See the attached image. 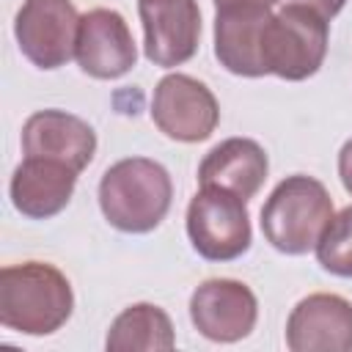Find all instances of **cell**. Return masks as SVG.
<instances>
[{
    "mask_svg": "<svg viewBox=\"0 0 352 352\" xmlns=\"http://www.w3.org/2000/svg\"><path fill=\"white\" fill-rule=\"evenodd\" d=\"M327 19L305 6H283L270 16L264 30L267 74L280 80H308L327 55Z\"/></svg>",
    "mask_w": 352,
    "mask_h": 352,
    "instance_id": "4",
    "label": "cell"
},
{
    "mask_svg": "<svg viewBox=\"0 0 352 352\" xmlns=\"http://www.w3.org/2000/svg\"><path fill=\"white\" fill-rule=\"evenodd\" d=\"M143 25V52L154 66L187 63L201 38L198 0H138Z\"/></svg>",
    "mask_w": 352,
    "mask_h": 352,
    "instance_id": "9",
    "label": "cell"
},
{
    "mask_svg": "<svg viewBox=\"0 0 352 352\" xmlns=\"http://www.w3.org/2000/svg\"><path fill=\"white\" fill-rule=\"evenodd\" d=\"M272 11L258 3L220 6L214 14V55L239 77H264V30Z\"/></svg>",
    "mask_w": 352,
    "mask_h": 352,
    "instance_id": "12",
    "label": "cell"
},
{
    "mask_svg": "<svg viewBox=\"0 0 352 352\" xmlns=\"http://www.w3.org/2000/svg\"><path fill=\"white\" fill-rule=\"evenodd\" d=\"M74 308L69 278L44 261H25L0 270V322L25 336L60 330Z\"/></svg>",
    "mask_w": 352,
    "mask_h": 352,
    "instance_id": "1",
    "label": "cell"
},
{
    "mask_svg": "<svg viewBox=\"0 0 352 352\" xmlns=\"http://www.w3.org/2000/svg\"><path fill=\"white\" fill-rule=\"evenodd\" d=\"M173 201L170 173L148 157H126L110 165L99 182V209L124 234L154 231Z\"/></svg>",
    "mask_w": 352,
    "mask_h": 352,
    "instance_id": "2",
    "label": "cell"
},
{
    "mask_svg": "<svg viewBox=\"0 0 352 352\" xmlns=\"http://www.w3.org/2000/svg\"><path fill=\"white\" fill-rule=\"evenodd\" d=\"M77 176L69 165L44 160V157H25L8 184L11 204L19 214L30 220H47L66 209L74 195Z\"/></svg>",
    "mask_w": 352,
    "mask_h": 352,
    "instance_id": "14",
    "label": "cell"
},
{
    "mask_svg": "<svg viewBox=\"0 0 352 352\" xmlns=\"http://www.w3.org/2000/svg\"><path fill=\"white\" fill-rule=\"evenodd\" d=\"M239 3H258V6H275L278 0H214V6H239Z\"/></svg>",
    "mask_w": 352,
    "mask_h": 352,
    "instance_id": "20",
    "label": "cell"
},
{
    "mask_svg": "<svg viewBox=\"0 0 352 352\" xmlns=\"http://www.w3.org/2000/svg\"><path fill=\"white\" fill-rule=\"evenodd\" d=\"M286 346L292 352H349L352 302L327 292L302 297L289 314Z\"/></svg>",
    "mask_w": 352,
    "mask_h": 352,
    "instance_id": "11",
    "label": "cell"
},
{
    "mask_svg": "<svg viewBox=\"0 0 352 352\" xmlns=\"http://www.w3.org/2000/svg\"><path fill=\"white\" fill-rule=\"evenodd\" d=\"M248 201L239 195L201 184L187 206V236L198 256L206 261H234L250 248Z\"/></svg>",
    "mask_w": 352,
    "mask_h": 352,
    "instance_id": "5",
    "label": "cell"
},
{
    "mask_svg": "<svg viewBox=\"0 0 352 352\" xmlns=\"http://www.w3.org/2000/svg\"><path fill=\"white\" fill-rule=\"evenodd\" d=\"M338 176H341V184L344 190L352 195V138L341 146L338 151Z\"/></svg>",
    "mask_w": 352,
    "mask_h": 352,
    "instance_id": "19",
    "label": "cell"
},
{
    "mask_svg": "<svg viewBox=\"0 0 352 352\" xmlns=\"http://www.w3.org/2000/svg\"><path fill=\"white\" fill-rule=\"evenodd\" d=\"M270 170L267 151L250 138H228L217 143L198 165V182L223 187L242 201H250Z\"/></svg>",
    "mask_w": 352,
    "mask_h": 352,
    "instance_id": "15",
    "label": "cell"
},
{
    "mask_svg": "<svg viewBox=\"0 0 352 352\" xmlns=\"http://www.w3.org/2000/svg\"><path fill=\"white\" fill-rule=\"evenodd\" d=\"M25 157H44L82 173L96 154V132L66 110H38L22 126Z\"/></svg>",
    "mask_w": 352,
    "mask_h": 352,
    "instance_id": "13",
    "label": "cell"
},
{
    "mask_svg": "<svg viewBox=\"0 0 352 352\" xmlns=\"http://www.w3.org/2000/svg\"><path fill=\"white\" fill-rule=\"evenodd\" d=\"M314 250L322 270L338 278H352V206L333 214Z\"/></svg>",
    "mask_w": 352,
    "mask_h": 352,
    "instance_id": "17",
    "label": "cell"
},
{
    "mask_svg": "<svg viewBox=\"0 0 352 352\" xmlns=\"http://www.w3.org/2000/svg\"><path fill=\"white\" fill-rule=\"evenodd\" d=\"M286 6H305L311 11H316L319 16H324L327 22L346 6V0H283Z\"/></svg>",
    "mask_w": 352,
    "mask_h": 352,
    "instance_id": "18",
    "label": "cell"
},
{
    "mask_svg": "<svg viewBox=\"0 0 352 352\" xmlns=\"http://www.w3.org/2000/svg\"><path fill=\"white\" fill-rule=\"evenodd\" d=\"M110 352H165L176 346L170 316L154 302H135L124 308L104 338Z\"/></svg>",
    "mask_w": 352,
    "mask_h": 352,
    "instance_id": "16",
    "label": "cell"
},
{
    "mask_svg": "<svg viewBox=\"0 0 352 352\" xmlns=\"http://www.w3.org/2000/svg\"><path fill=\"white\" fill-rule=\"evenodd\" d=\"M190 319L204 338L234 344L256 327L258 300L242 280L209 278L190 297Z\"/></svg>",
    "mask_w": 352,
    "mask_h": 352,
    "instance_id": "8",
    "label": "cell"
},
{
    "mask_svg": "<svg viewBox=\"0 0 352 352\" xmlns=\"http://www.w3.org/2000/svg\"><path fill=\"white\" fill-rule=\"evenodd\" d=\"M80 14L72 0H25L14 19L19 52L38 69L66 66L77 50Z\"/></svg>",
    "mask_w": 352,
    "mask_h": 352,
    "instance_id": "6",
    "label": "cell"
},
{
    "mask_svg": "<svg viewBox=\"0 0 352 352\" xmlns=\"http://www.w3.org/2000/svg\"><path fill=\"white\" fill-rule=\"evenodd\" d=\"M330 220L333 198L327 187L305 173L286 176L261 206V231L267 242L286 256L314 250Z\"/></svg>",
    "mask_w": 352,
    "mask_h": 352,
    "instance_id": "3",
    "label": "cell"
},
{
    "mask_svg": "<svg viewBox=\"0 0 352 352\" xmlns=\"http://www.w3.org/2000/svg\"><path fill=\"white\" fill-rule=\"evenodd\" d=\"M74 58L80 69L96 80L124 77L138 60V47L126 19L113 8L85 11L80 16Z\"/></svg>",
    "mask_w": 352,
    "mask_h": 352,
    "instance_id": "10",
    "label": "cell"
},
{
    "mask_svg": "<svg viewBox=\"0 0 352 352\" xmlns=\"http://www.w3.org/2000/svg\"><path fill=\"white\" fill-rule=\"evenodd\" d=\"M151 121L162 135L179 143H201L220 124L214 94L190 74H165L151 96Z\"/></svg>",
    "mask_w": 352,
    "mask_h": 352,
    "instance_id": "7",
    "label": "cell"
}]
</instances>
